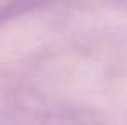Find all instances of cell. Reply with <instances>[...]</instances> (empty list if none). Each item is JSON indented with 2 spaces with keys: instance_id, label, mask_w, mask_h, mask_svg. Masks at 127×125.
I'll use <instances>...</instances> for the list:
<instances>
[{
  "instance_id": "obj_2",
  "label": "cell",
  "mask_w": 127,
  "mask_h": 125,
  "mask_svg": "<svg viewBox=\"0 0 127 125\" xmlns=\"http://www.w3.org/2000/svg\"><path fill=\"white\" fill-rule=\"evenodd\" d=\"M99 2L103 6H111V7H120V9H127V0H94Z\"/></svg>"
},
{
  "instance_id": "obj_1",
  "label": "cell",
  "mask_w": 127,
  "mask_h": 125,
  "mask_svg": "<svg viewBox=\"0 0 127 125\" xmlns=\"http://www.w3.org/2000/svg\"><path fill=\"white\" fill-rule=\"evenodd\" d=\"M52 2H55V0H6L0 4V20H7L17 15L37 9V7L50 6Z\"/></svg>"
}]
</instances>
